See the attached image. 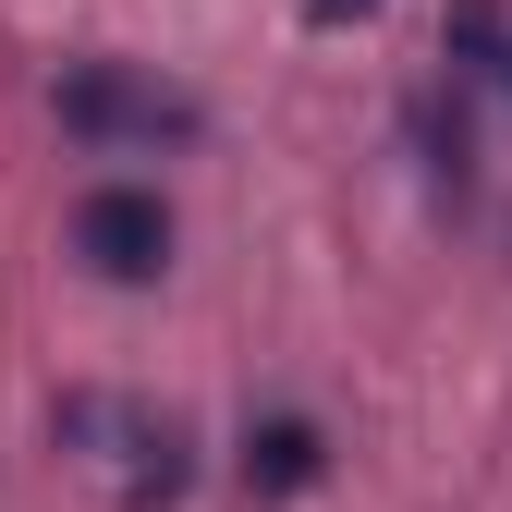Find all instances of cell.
Masks as SVG:
<instances>
[{
    "instance_id": "cell-1",
    "label": "cell",
    "mask_w": 512,
    "mask_h": 512,
    "mask_svg": "<svg viewBox=\"0 0 512 512\" xmlns=\"http://www.w3.org/2000/svg\"><path fill=\"white\" fill-rule=\"evenodd\" d=\"M61 452H74L110 512H171L183 488H196V439H183V415H159L147 391H61Z\"/></svg>"
},
{
    "instance_id": "cell-2",
    "label": "cell",
    "mask_w": 512,
    "mask_h": 512,
    "mask_svg": "<svg viewBox=\"0 0 512 512\" xmlns=\"http://www.w3.org/2000/svg\"><path fill=\"white\" fill-rule=\"evenodd\" d=\"M196 122L208 110L159 74H122V61H74L61 74V135H86V147H183Z\"/></svg>"
},
{
    "instance_id": "cell-3",
    "label": "cell",
    "mask_w": 512,
    "mask_h": 512,
    "mask_svg": "<svg viewBox=\"0 0 512 512\" xmlns=\"http://www.w3.org/2000/svg\"><path fill=\"white\" fill-rule=\"evenodd\" d=\"M74 256L98 281H159L171 269V208H159V183H86L74 196Z\"/></svg>"
},
{
    "instance_id": "cell-4",
    "label": "cell",
    "mask_w": 512,
    "mask_h": 512,
    "mask_svg": "<svg viewBox=\"0 0 512 512\" xmlns=\"http://www.w3.org/2000/svg\"><path fill=\"white\" fill-rule=\"evenodd\" d=\"M330 476V439H317L305 415H256L244 427V488L256 500H293V488H317Z\"/></svg>"
},
{
    "instance_id": "cell-5",
    "label": "cell",
    "mask_w": 512,
    "mask_h": 512,
    "mask_svg": "<svg viewBox=\"0 0 512 512\" xmlns=\"http://www.w3.org/2000/svg\"><path fill=\"white\" fill-rule=\"evenodd\" d=\"M415 147H427V171H439V183L464 196V159H476V147H464V122H439V98L415 110Z\"/></svg>"
},
{
    "instance_id": "cell-6",
    "label": "cell",
    "mask_w": 512,
    "mask_h": 512,
    "mask_svg": "<svg viewBox=\"0 0 512 512\" xmlns=\"http://www.w3.org/2000/svg\"><path fill=\"white\" fill-rule=\"evenodd\" d=\"M378 0H305V25H366Z\"/></svg>"
},
{
    "instance_id": "cell-7",
    "label": "cell",
    "mask_w": 512,
    "mask_h": 512,
    "mask_svg": "<svg viewBox=\"0 0 512 512\" xmlns=\"http://www.w3.org/2000/svg\"><path fill=\"white\" fill-rule=\"evenodd\" d=\"M500 86H512V49H500Z\"/></svg>"
}]
</instances>
